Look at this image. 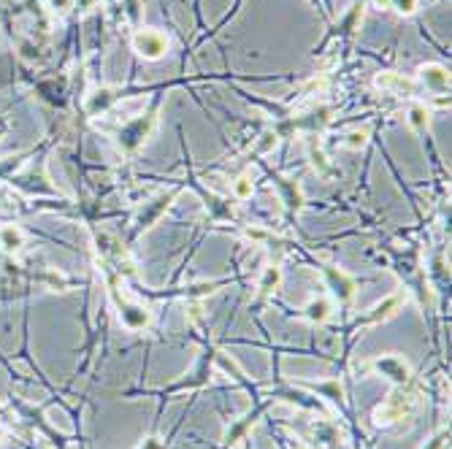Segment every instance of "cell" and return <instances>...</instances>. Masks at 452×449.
Segmentation results:
<instances>
[{"label":"cell","instance_id":"cell-3","mask_svg":"<svg viewBox=\"0 0 452 449\" xmlns=\"http://www.w3.org/2000/svg\"><path fill=\"white\" fill-rule=\"evenodd\" d=\"M130 44H133V52L141 54L144 60H160L168 52L171 41L158 27H138L133 33V38H130Z\"/></svg>","mask_w":452,"mask_h":449},{"label":"cell","instance_id":"cell-14","mask_svg":"<svg viewBox=\"0 0 452 449\" xmlns=\"http://www.w3.org/2000/svg\"><path fill=\"white\" fill-rule=\"evenodd\" d=\"M271 181H273V187L279 190V195H282L285 206H287L290 211H298L301 203H303V192H301V187H298L293 179H285V176H279V174H273Z\"/></svg>","mask_w":452,"mask_h":449},{"label":"cell","instance_id":"cell-1","mask_svg":"<svg viewBox=\"0 0 452 449\" xmlns=\"http://www.w3.org/2000/svg\"><path fill=\"white\" fill-rule=\"evenodd\" d=\"M158 114H160V98H155L152 106H149V112L128 119V122L116 130V146H119L125 155H133L138 146L155 133V128H158Z\"/></svg>","mask_w":452,"mask_h":449},{"label":"cell","instance_id":"cell-11","mask_svg":"<svg viewBox=\"0 0 452 449\" xmlns=\"http://www.w3.org/2000/svg\"><path fill=\"white\" fill-rule=\"evenodd\" d=\"M382 376H387L390 382L396 384H409V376H412V371H409V363L404 358H398V355H382V358H377L371 363Z\"/></svg>","mask_w":452,"mask_h":449},{"label":"cell","instance_id":"cell-28","mask_svg":"<svg viewBox=\"0 0 452 449\" xmlns=\"http://www.w3.org/2000/svg\"><path fill=\"white\" fill-rule=\"evenodd\" d=\"M138 449H163V441L152 436V439H146V441H144V444H141Z\"/></svg>","mask_w":452,"mask_h":449},{"label":"cell","instance_id":"cell-10","mask_svg":"<svg viewBox=\"0 0 452 449\" xmlns=\"http://www.w3.org/2000/svg\"><path fill=\"white\" fill-rule=\"evenodd\" d=\"M361 22H363V0H355V3L344 11V17H341L339 22L333 24V33L328 36V41H333V38H339V41H352L355 33L361 30Z\"/></svg>","mask_w":452,"mask_h":449},{"label":"cell","instance_id":"cell-8","mask_svg":"<svg viewBox=\"0 0 452 449\" xmlns=\"http://www.w3.org/2000/svg\"><path fill=\"white\" fill-rule=\"evenodd\" d=\"M414 82H417L423 90L442 95V92L450 90V70L444 66H439V63H425V66L417 68V79H414Z\"/></svg>","mask_w":452,"mask_h":449},{"label":"cell","instance_id":"cell-17","mask_svg":"<svg viewBox=\"0 0 452 449\" xmlns=\"http://www.w3.org/2000/svg\"><path fill=\"white\" fill-rule=\"evenodd\" d=\"M279 284H282V268H276V266H269V268L263 271L260 282H257V298L263 300V298L273 295V292L279 290Z\"/></svg>","mask_w":452,"mask_h":449},{"label":"cell","instance_id":"cell-30","mask_svg":"<svg viewBox=\"0 0 452 449\" xmlns=\"http://www.w3.org/2000/svg\"><path fill=\"white\" fill-rule=\"evenodd\" d=\"M0 444H3V427H0Z\"/></svg>","mask_w":452,"mask_h":449},{"label":"cell","instance_id":"cell-12","mask_svg":"<svg viewBox=\"0 0 452 449\" xmlns=\"http://www.w3.org/2000/svg\"><path fill=\"white\" fill-rule=\"evenodd\" d=\"M116 98H119V90H114V87H100V90H95L90 98H87V103H84V112L90 114V116L106 114L114 106V103H116Z\"/></svg>","mask_w":452,"mask_h":449},{"label":"cell","instance_id":"cell-22","mask_svg":"<svg viewBox=\"0 0 452 449\" xmlns=\"http://www.w3.org/2000/svg\"><path fill=\"white\" fill-rule=\"evenodd\" d=\"M312 390L315 393H322L325 398H331V401H336L339 404L341 398H344V390H341V384L333 379V382H322V384H312Z\"/></svg>","mask_w":452,"mask_h":449},{"label":"cell","instance_id":"cell-25","mask_svg":"<svg viewBox=\"0 0 452 449\" xmlns=\"http://www.w3.org/2000/svg\"><path fill=\"white\" fill-rule=\"evenodd\" d=\"M141 8H144V3H141V0H122V11L128 14L130 24L141 22Z\"/></svg>","mask_w":452,"mask_h":449},{"label":"cell","instance_id":"cell-19","mask_svg":"<svg viewBox=\"0 0 452 449\" xmlns=\"http://www.w3.org/2000/svg\"><path fill=\"white\" fill-rule=\"evenodd\" d=\"M0 247L6 249V252H20V249L24 247L22 227H17V224H6V227H0Z\"/></svg>","mask_w":452,"mask_h":449},{"label":"cell","instance_id":"cell-27","mask_svg":"<svg viewBox=\"0 0 452 449\" xmlns=\"http://www.w3.org/2000/svg\"><path fill=\"white\" fill-rule=\"evenodd\" d=\"M73 3H76V0H49V6H52L54 11H60V14H68L70 8H73Z\"/></svg>","mask_w":452,"mask_h":449},{"label":"cell","instance_id":"cell-4","mask_svg":"<svg viewBox=\"0 0 452 449\" xmlns=\"http://www.w3.org/2000/svg\"><path fill=\"white\" fill-rule=\"evenodd\" d=\"M176 195H179V190H168V192H160L158 198H152L149 203H144V208L138 211L136 222H133V236L144 233V230H149L152 224L158 222L160 217L168 211V206L176 201Z\"/></svg>","mask_w":452,"mask_h":449},{"label":"cell","instance_id":"cell-7","mask_svg":"<svg viewBox=\"0 0 452 449\" xmlns=\"http://www.w3.org/2000/svg\"><path fill=\"white\" fill-rule=\"evenodd\" d=\"M319 268H322V276H325V282H328V287H331V292H333L336 300L347 303V300L355 298L358 282H355L349 273H344V271L336 268V266H319Z\"/></svg>","mask_w":452,"mask_h":449},{"label":"cell","instance_id":"cell-2","mask_svg":"<svg viewBox=\"0 0 452 449\" xmlns=\"http://www.w3.org/2000/svg\"><path fill=\"white\" fill-rule=\"evenodd\" d=\"M417 409V393L407 387V384H398V390L384 401L382 406L374 409V425H393V423H401L412 417V411Z\"/></svg>","mask_w":452,"mask_h":449},{"label":"cell","instance_id":"cell-21","mask_svg":"<svg viewBox=\"0 0 452 449\" xmlns=\"http://www.w3.org/2000/svg\"><path fill=\"white\" fill-rule=\"evenodd\" d=\"M347 149H352V152H361L366 149V144H368V130L363 128V130H349V133L344 135V141H341Z\"/></svg>","mask_w":452,"mask_h":449},{"label":"cell","instance_id":"cell-15","mask_svg":"<svg viewBox=\"0 0 452 449\" xmlns=\"http://www.w3.org/2000/svg\"><path fill=\"white\" fill-rule=\"evenodd\" d=\"M407 119H409V128L414 130V133L425 135L430 128V112L425 103H420V100H412L407 109Z\"/></svg>","mask_w":452,"mask_h":449},{"label":"cell","instance_id":"cell-24","mask_svg":"<svg viewBox=\"0 0 452 449\" xmlns=\"http://www.w3.org/2000/svg\"><path fill=\"white\" fill-rule=\"evenodd\" d=\"M276 141H279V135L273 133V130H266V133L255 141V155H269L273 146H276Z\"/></svg>","mask_w":452,"mask_h":449},{"label":"cell","instance_id":"cell-23","mask_svg":"<svg viewBox=\"0 0 452 449\" xmlns=\"http://www.w3.org/2000/svg\"><path fill=\"white\" fill-rule=\"evenodd\" d=\"M420 0H387V11H396L401 17H412L417 11Z\"/></svg>","mask_w":452,"mask_h":449},{"label":"cell","instance_id":"cell-13","mask_svg":"<svg viewBox=\"0 0 452 449\" xmlns=\"http://www.w3.org/2000/svg\"><path fill=\"white\" fill-rule=\"evenodd\" d=\"M404 300H407V295H390V298H384L382 303H377V306L371 309V314H366L363 319H358V322H361V325L384 322V319H390V317L401 309V303H404Z\"/></svg>","mask_w":452,"mask_h":449},{"label":"cell","instance_id":"cell-5","mask_svg":"<svg viewBox=\"0 0 452 449\" xmlns=\"http://www.w3.org/2000/svg\"><path fill=\"white\" fill-rule=\"evenodd\" d=\"M374 87L390 95H398V98H417L420 84L414 79H409L404 73H396V70H382L374 76Z\"/></svg>","mask_w":452,"mask_h":449},{"label":"cell","instance_id":"cell-16","mask_svg":"<svg viewBox=\"0 0 452 449\" xmlns=\"http://www.w3.org/2000/svg\"><path fill=\"white\" fill-rule=\"evenodd\" d=\"M263 409H266V406H257V409H252V411H249L247 417H241V420H239L236 425H233V427H230V430H227V436H225V447H236V444H239V439H241V436L247 433L249 427H252V425H255V423H257V417L263 414Z\"/></svg>","mask_w":452,"mask_h":449},{"label":"cell","instance_id":"cell-26","mask_svg":"<svg viewBox=\"0 0 452 449\" xmlns=\"http://www.w3.org/2000/svg\"><path fill=\"white\" fill-rule=\"evenodd\" d=\"M447 439H450V433H447V430H442V433H436V436H433V439H430V441L423 449H444Z\"/></svg>","mask_w":452,"mask_h":449},{"label":"cell","instance_id":"cell-20","mask_svg":"<svg viewBox=\"0 0 452 449\" xmlns=\"http://www.w3.org/2000/svg\"><path fill=\"white\" fill-rule=\"evenodd\" d=\"M255 195V184H252V179H249L247 174H241L239 179L233 181V198L236 201H249Z\"/></svg>","mask_w":452,"mask_h":449},{"label":"cell","instance_id":"cell-6","mask_svg":"<svg viewBox=\"0 0 452 449\" xmlns=\"http://www.w3.org/2000/svg\"><path fill=\"white\" fill-rule=\"evenodd\" d=\"M217 358V352H214V347H206L204 352H201V358L195 363V368H193V374H187V379H181L176 382L168 393H179V390H193V387H204L209 379H211V363Z\"/></svg>","mask_w":452,"mask_h":449},{"label":"cell","instance_id":"cell-18","mask_svg":"<svg viewBox=\"0 0 452 449\" xmlns=\"http://www.w3.org/2000/svg\"><path fill=\"white\" fill-rule=\"evenodd\" d=\"M331 312H333V306H331V300L328 298H312L306 306H303V317L309 319V322H325L328 317H331Z\"/></svg>","mask_w":452,"mask_h":449},{"label":"cell","instance_id":"cell-9","mask_svg":"<svg viewBox=\"0 0 452 449\" xmlns=\"http://www.w3.org/2000/svg\"><path fill=\"white\" fill-rule=\"evenodd\" d=\"M114 295V303H116V309H119V319H122V325L128 328V330H144L146 325H149V312L141 306V303H133V300H128V298H119L116 292L112 290Z\"/></svg>","mask_w":452,"mask_h":449},{"label":"cell","instance_id":"cell-29","mask_svg":"<svg viewBox=\"0 0 452 449\" xmlns=\"http://www.w3.org/2000/svg\"><path fill=\"white\" fill-rule=\"evenodd\" d=\"M309 3H312V6H319V3H322V0H309Z\"/></svg>","mask_w":452,"mask_h":449}]
</instances>
